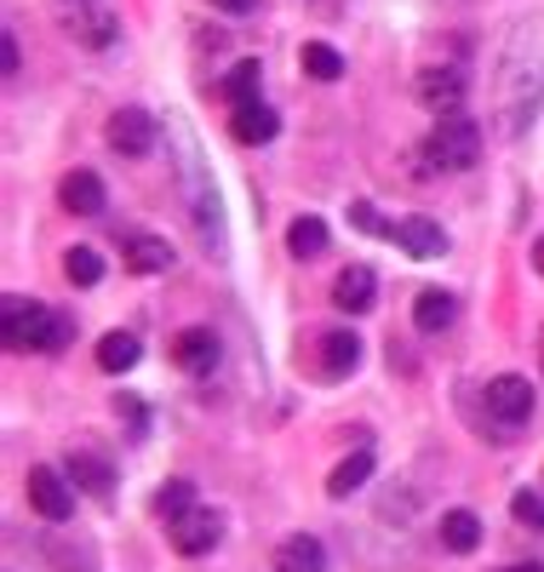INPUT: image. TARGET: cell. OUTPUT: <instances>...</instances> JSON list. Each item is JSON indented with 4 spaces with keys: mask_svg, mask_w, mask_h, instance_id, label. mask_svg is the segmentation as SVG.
Segmentation results:
<instances>
[{
    "mask_svg": "<svg viewBox=\"0 0 544 572\" xmlns=\"http://www.w3.org/2000/svg\"><path fill=\"white\" fill-rule=\"evenodd\" d=\"M0 338H7L12 355H57L64 343L75 338V321L64 310H52V303L40 298H7L0 303Z\"/></svg>",
    "mask_w": 544,
    "mask_h": 572,
    "instance_id": "cell-1",
    "label": "cell"
},
{
    "mask_svg": "<svg viewBox=\"0 0 544 572\" xmlns=\"http://www.w3.org/2000/svg\"><path fill=\"white\" fill-rule=\"evenodd\" d=\"M425 160L436 172H470L481 160V127L470 115H441L430 143H425Z\"/></svg>",
    "mask_w": 544,
    "mask_h": 572,
    "instance_id": "cell-2",
    "label": "cell"
},
{
    "mask_svg": "<svg viewBox=\"0 0 544 572\" xmlns=\"http://www.w3.org/2000/svg\"><path fill=\"white\" fill-rule=\"evenodd\" d=\"M24 486H29V504H35L47 521H69V516H75V481L64 476V469L35 464Z\"/></svg>",
    "mask_w": 544,
    "mask_h": 572,
    "instance_id": "cell-3",
    "label": "cell"
},
{
    "mask_svg": "<svg viewBox=\"0 0 544 572\" xmlns=\"http://www.w3.org/2000/svg\"><path fill=\"white\" fill-rule=\"evenodd\" d=\"M413 92H418V104H425V109L441 120V115H465L470 80H465V69H425Z\"/></svg>",
    "mask_w": 544,
    "mask_h": 572,
    "instance_id": "cell-4",
    "label": "cell"
},
{
    "mask_svg": "<svg viewBox=\"0 0 544 572\" xmlns=\"http://www.w3.org/2000/svg\"><path fill=\"white\" fill-rule=\"evenodd\" d=\"M488 413L505 424V429L528 424V418H533V384H528V378H516V373L493 378V384H488Z\"/></svg>",
    "mask_w": 544,
    "mask_h": 572,
    "instance_id": "cell-5",
    "label": "cell"
},
{
    "mask_svg": "<svg viewBox=\"0 0 544 572\" xmlns=\"http://www.w3.org/2000/svg\"><path fill=\"white\" fill-rule=\"evenodd\" d=\"M218 355H224V350H218V333H212V326H184V333L172 338V361L184 366L190 378L218 373Z\"/></svg>",
    "mask_w": 544,
    "mask_h": 572,
    "instance_id": "cell-6",
    "label": "cell"
},
{
    "mask_svg": "<svg viewBox=\"0 0 544 572\" xmlns=\"http://www.w3.org/2000/svg\"><path fill=\"white\" fill-rule=\"evenodd\" d=\"M109 150H120V155H150L155 150V120L144 115V109H115L109 115Z\"/></svg>",
    "mask_w": 544,
    "mask_h": 572,
    "instance_id": "cell-7",
    "label": "cell"
},
{
    "mask_svg": "<svg viewBox=\"0 0 544 572\" xmlns=\"http://www.w3.org/2000/svg\"><path fill=\"white\" fill-rule=\"evenodd\" d=\"M57 200H64V212H75V218H104V207H109L104 178L98 172H69L64 183H57Z\"/></svg>",
    "mask_w": 544,
    "mask_h": 572,
    "instance_id": "cell-8",
    "label": "cell"
},
{
    "mask_svg": "<svg viewBox=\"0 0 544 572\" xmlns=\"http://www.w3.org/2000/svg\"><path fill=\"white\" fill-rule=\"evenodd\" d=\"M315 373L321 378H350L355 366H361V338L355 333H321V343H315Z\"/></svg>",
    "mask_w": 544,
    "mask_h": 572,
    "instance_id": "cell-9",
    "label": "cell"
},
{
    "mask_svg": "<svg viewBox=\"0 0 544 572\" xmlns=\"http://www.w3.org/2000/svg\"><path fill=\"white\" fill-rule=\"evenodd\" d=\"M390 240H401V252L418 258V263H430V258L448 252V235H441V223H430V218H401Z\"/></svg>",
    "mask_w": 544,
    "mask_h": 572,
    "instance_id": "cell-10",
    "label": "cell"
},
{
    "mask_svg": "<svg viewBox=\"0 0 544 572\" xmlns=\"http://www.w3.org/2000/svg\"><path fill=\"white\" fill-rule=\"evenodd\" d=\"M373 298H378V281H373L367 263H350V270L333 281V303H338L345 315H367Z\"/></svg>",
    "mask_w": 544,
    "mask_h": 572,
    "instance_id": "cell-11",
    "label": "cell"
},
{
    "mask_svg": "<svg viewBox=\"0 0 544 572\" xmlns=\"http://www.w3.org/2000/svg\"><path fill=\"white\" fill-rule=\"evenodd\" d=\"M218 544V516L212 509H190L184 521H172V549L178 556H207Z\"/></svg>",
    "mask_w": 544,
    "mask_h": 572,
    "instance_id": "cell-12",
    "label": "cell"
},
{
    "mask_svg": "<svg viewBox=\"0 0 544 572\" xmlns=\"http://www.w3.org/2000/svg\"><path fill=\"white\" fill-rule=\"evenodd\" d=\"M275 572H327V549L315 533H298L275 549Z\"/></svg>",
    "mask_w": 544,
    "mask_h": 572,
    "instance_id": "cell-13",
    "label": "cell"
},
{
    "mask_svg": "<svg viewBox=\"0 0 544 572\" xmlns=\"http://www.w3.org/2000/svg\"><path fill=\"white\" fill-rule=\"evenodd\" d=\"M127 270L132 275H167L172 270V247L160 235H132L127 240Z\"/></svg>",
    "mask_w": 544,
    "mask_h": 572,
    "instance_id": "cell-14",
    "label": "cell"
},
{
    "mask_svg": "<svg viewBox=\"0 0 544 572\" xmlns=\"http://www.w3.org/2000/svg\"><path fill=\"white\" fill-rule=\"evenodd\" d=\"M453 315H458V303H453V292H418V303H413V326L418 333H448L453 326Z\"/></svg>",
    "mask_w": 544,
    "mask_h": 572,
    "instance_id": "cell-15",
    "label": "cell"
},
{
    "mask_svg": "<svg viewBox=\"0 0 544 572\" xmlns=\"http://www.w3.org/2000/svg\"><path fill=\"white\" fill-rule=\"evenodd\" d=\"M64 476H69L75 486H87V493H98V498H104L109 486H115V469H109L104 458H98V453H69Z\"/></svg>",
    "mask_w": 544,
    "mask_h": 572,
    "instance_id": "cell-16",
    "label": "cell"
},
{
    "mask_svg": "<svg viewBox=\"0 0 544 572\" xmlns=\"http://www.w3.org/2000/svg\"><path fill=\"white\" fill-rule=\"evenodd\" d=\"M367 481H373V453H367V446H355V453H350L345 464L333 469L327 493H333V498H350V493H361V486H367Z\"/></svg>",
    "mask_w": 544,
    "mask_h": 572,
    "instance_id": "cell-17",
    "label": "cell"
},
{
    "mask_svg": "<svg viewBox=\"0 0 544 572\" xmlns=\"http://www.w3.org/2000/svg\"><path fill=\"white\" fill-rule=\"evenodd\" d=\"M476 544H481V521L470 516V509H448V516H441V549L470 556Z\"/></svg>",
    "mask_w": 544,
    "mask_h": 572,
    "instance_id": "cell-18",
    "label": "cell"
},
{
    "mask_svg": "<svg viewBox=\"0 0 544 572\" xmlns=\"http://www.w3.org/2000/svg\"><path fill=\"white\" fill-rule=\"evenodd\" d=\"M258 87H264V69H258L252 57H247V64H235L224 80H218V92H224L235 109H252L258 104Z\"/></svg>",
    "mask_w": 544,
    "mask_h": 572,
    "instance_id": "cell-19",
    "label": "cell"
},
{
    "mask_svg": "<svg viewBox=\"0 0 544 572\" xmlns=\"http://www.w3.org/2000/svg\"><path fill=\"white\" fill-rule=\"evenodd\" d=\"M230 132H235L241 143H270V138L281 132V115H275L270 104H252V109H235V120H230Z\"/></svg>",
    "mask_w": 544,
    "mask_h": 572,
    "instance_id": "cell-20",
    "label": "cell"
},
{
    "mask_svg": "<svg viewBox=\"0 0 544 572\" xmlns=\"http://www.w3.org/2000/svg\"><path fill=\"white\" fill-rule=\"evenodd\" d=\"M115 29H120V24H115L109 12H80V6H75V17H69V35L87 40V47H115Z\"/></svg>",
    "mask_w": 544,
    "mask_h": 572,
    "instance_id": "cell-21",
    "label": "cell"
},
{
    "mask_svg": "<svg viewBox=\"0 0 544 572\" xmlns=\"http://www.w3.org/2000/svg\"><path fill=\"white\" fill-rule=\"evenodd\" d=\"M98 366H104V373H132L138 366V338L132 333H104V343H98Z\"/></svg>",
    "mask_w": 544,
    "mask_h": 572,
    "instance_id": "cell-22",
    "label": "cell"
},
{
    "mask_svg": "<svg viewBox=\"0 0 544 572\" xmlns=\"http://www.w3.org/2000/svg\"><path fill=\"white\" fill-rule=\"evenodd\" d=\"M287 252L293 258H321V252H327V223H321V218H298L287 230Z\"/></svg>",
    "mask_w": 544,
    "mask_h": 572,
    "instance_id": "cell-23",
    "label": "cell"
},
{
    "mask_svg": "<svg viewBox=\"0 0 544 572\" xmlns=\"http://www.w3.org/2000/svg\"><path fill=\"white\" fill-rule=\"evenodd\" d=\"M190 509H195V486H190V481H167V486H160V493H155V516H167V521H184Z\"/></svg>",
    "mask_w": 544,
    "mask_h": 572,
    "instance_id": "cell-24",
    "label": "cell"
},
{
    "mask_svg": "<svg viewBox=\"0 0 544 572\" xmlns=\"http://www.w3.org/2000/svg\"><path fill=\"white\" fill-rule=\"evenodd\" d=\"M64 275L75 286H98V281H104V258H98L92 247H69L64 252Z\"/></svg>",
    "mask_w": 544,
    "mask_h": 572,
    "instance_id": "cell-25",
    "label": "cell"
},
{
    "mask_svg": "<svg viewBox=\"0 0 544 572\" xmlns=\"http://www.w3.org/2000/svg\"><path fill=\"white\" fill-rule=\"evenodd\" d=\"M305 75L310 80H338V75H345V57H338L327 40H310V47H305Z\"/></svg>",
    "mask_w": 544,
    "mask_h": 572,
    "instance_id": "cell-26",
    "label": "cell"
},
{
    "mask_svg": "<svg viewBox=\"0 0 544 572\" xmlns=\"http://www.w3.org/2000/svg\"><path fill=\"white\" fill-rule=\"evenodd\" d=\"M510 516H516L521 526H533V533H544V498L528 493V486H521V493L510 498Z\"/></svg>",
    "mask_w": 544,
    "mask_h": 572,
    "instance_id": "cell-27",
    "label": "cell"
},
{
    "mask_svg": "<svg viewBox=\"0 0 544 572\" xmlns=\"http://www.w3.org/2000/svg\"><path fill=\"white\" fill-rule=\"evenodd\" d=\"M350 223H355V230H367V235H396V223L378 218L373 200H355V207H350Z\"/></svg>",
    "mask_w": 544,
    "mask_h": 572,
    "instance_id": "cell-28",
    "label": "cell"
},
{
    "mask_svg": "<svg viewBox=\"0 0 544 572\" xmlns=\"http://www.w3.org/2000/svg\"><path fill=\"white\" fill-rule=\"evenodd\" d=\"M0 69H7V75H17V69H24V57H17V40H12V35L0 40Z\"/></svg>",
    "mask_w": 544,
    "mask_h": 572,
    "instance_id": "cell-29",
    "label": "cell"
},
{
    "mask_svg": "<svg viewBox=\"0 0 544 572\" xmlns=\"http://www.w3.org/2000/svg\"><path fill=\"white\" fill-rule=\"evenodd\" d=\"M212 6H218V12H235V17H241V12H252L258 0H212Z\"/></svg>",
    "mask_w": 544,
    "mask_h": 572,
    "instance_id": "cell-30",
    "label": "cell"
},
{
    "mask_svg": "<svg viewBox=\"0 0 544 572\" xmlns=\"http://www.w3.org/2000/svg\"><path fill=\"white\" fill-rule=\"evenodd\" d=\"M533 263H539V275H544V235L533 240Z\"/></svg>",
    "mask_w": 544,
    "mask_h": 572,
    "instance_id": "cell-31",
    "label": "cell"
},
{
    "mask_svg": "<svg viewBox=\"0 0 544 572\" xmlns=\"http://www.w3.org/2000/svg\"><path fill=\"white\" fill-rule=\"evenodd\" d=\"M510 572H544L539 561H521V567H510Z\"/></svg>",
    "mask_w": 544,
    "mask_h": 572,
    "instance_id": "cell-32",
    "label": "cell"
},
{
    "mask_svg": "<svg viewBox=\"0 0 544 572\" xmlns=\"http://www.w3.org/2000/svg\"><path fill=\"white\" fill-rule=\"evenodd\" d=\"M75 6H87V0H75Z\"/></svg>",
    "mask_w": 544,
    "mask_h": 572,
    "instance_id": "cell-33",
    "label": "cell"
}]
</instances>
